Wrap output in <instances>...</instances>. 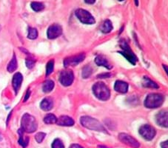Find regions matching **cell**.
Returning <instances> with one entry per match:
<instances>
[{"mask_svg":"<svg viewBox=\"0 0 168 148\" xmlns=\"http://www.w3.org/2000/svg\"><path fill=\"white\" fill-rule=\"evenodd\" d=\"M80 122H81L82 126L88 129V130L101 132V133H108L104 125L96 118L90 117V116H82L81 118H80Z\"/></svg>","mask_w":168,"mask_h":148,"instance_id":"obj_1","label":"cell"},{"mask_svg":"<svg viewBox=\"0 0 168 148\" xmlns=\"http://www.w3.org/2000/svg\"><path fill=\"white\" fill-rule=\"evenodd\" d=\"M93 92L99 100L108 101L111 97V91L108 87L103 82H96L93 86Z\"/></svg>","mask_w":168,"mask_h":148,"instance_id":"obj_2","label":"cell"},{"mask_svg":"<svg viewBox=\"0 0 168 148\" xmlns=\"http://www.w3.org/2000/svg\"><path fill=\"white\" fill-rule=\"evenodd\" d=\"M21 125H22V130L24 132L28 133H32L37 130V122L34 116L28 114L23 115L21 121Z\"/></svg>","mask_w":168,"mask_h":148,"instance_id":"obj_3","label":"cell"},{"mask_svg":"<svg viewBox=\"0 0 168 148\" xmlns=\"http://www.w3.org/2000/svg\"><path fill=\"white\" fill-rule=\"evenodd\" d=\"M164 97L159 93H151L146 97L144 101V106L148 108L155 109L162 106L164 103Z\"/></svg>","mask_w":168,"mask_h":148,"instance_id":"obj_4","label":"cell"},{"mask_svg":"<svg viewBox=\"0 0 168 148\" xmlns=\"http://www.w3.org/2000/svg\"><path fill=\"white\" fill-rule=\"evenodd\" d=\"M119 46L122 49V51H119V53H121L122 56H124V57H125L126 59H127L128 62H130L131 64H133V65L136 64V62H137L138 60L137 57L134 54L133 50L130 49L128 44H127L125 41L122 40V41H120Z\"/></svg>","mask_w":168,"mask_h":148,"instance_id":"obj_5","label":"cell"},{"mask_svg":"<svg viewBox=\"0 0 168 148\" xmlns=\"http://www.w3.org/2000/svg\"><path fill=\"white\" fill-rule=\"evenodd\" d=\"M77 18L80 22L86 25H93L96 22L95 19L91 13L85 9H77L75 12Z\"/></svg>","mask_w":168,"mask_h":148,"instance_id":"obj_6","label":"cell"},{"mask_svg":"<svg viewBox=\"0 0 168 148\" xmlns=\"http://www.w3.org/2000/svg\"><path fill=\"white\" fill-rule=\"evenodd\" d=\"M139 134L147 141H151L156 135V130L150 125H144L139 128Z\"/></svg>","mask_w":168,"mask_h":148,"instance_id":"obj_7","label":"cell"},{"mask_svg":"<svg viewBox=\"0 0 168 148\" xmlns=\"http://www.w3.org/2000/svg\"><path fill=\"white\" fill-rule=\"evenodd\" d=\"M74 80V74L71 70H62L59 75V81L63 86L68 87L72 85Z\"/></svg>","mask_w":168,"mask_h":148,"instance_id":"obj_8","label":"cell"},{"mask_svg":"<svg viewBox=\"0 0 168 148\" xmlns=\"http://www.w3.org/2000/svg\"><path fill=\"white\" fill-rule=\"evenodd\" d=\"M119 139L122 143L127 144L129 147H131L133 148H139L140 147L139 142L136 139H134L133 137L127 133H120L119 135Z\"/></svg>","mask_w":168,"mask_h":148,"instance_id":"obj_9","label":"cell"},{"mask_svg":"<svg viewBox=\"0 0 168 148\" xmlns=\"http://www.w3.org/2000/svg\"><path fill=\"white\" fill-rule=\"evenodd\" d=\"M62 34V27L59 24H53L48 27L47 36L50 39H54L60 36Z\"/></svg>","mask_w":168,"mask_h":148,"instance_id":"obj_10","label":"cell"},{"mask_svg":"<svg viewBox=\"0 0 168 148\" xmlns=\"http://www.w3.org/2000/svg\"><path fill=\"white\" fill-rule=\"evenodd\" d=\"M85 59V53H80L77 56L68 57L64 60V66L65 67H68L69 66H76L77 64L81 63Z\"/></svg>","mask_w":168,"mask_h":148,"instance_id":"obj_11","label":"cell"},{"mask_svg":"<svg viewBox=\"0 0 168 148\" xmlns=\"http://www.w3.org/2000/svg\"><path fill=\"white\" fill-rule=\"evenodd\" d=\"M156 123L163 128H167L168 127V114L167 111L162 110L155 116Z\"/></svg>","mask_w":168,"mask_h":148,"instance_id":"obj_12","label":"cell"},{"mask_svg":"<svg viewBox=\"0 0 168 148\" xmlns=\"http://www.w3.org/2000/svg\"><path fill=\"white\" fill-rule=\"evenodd\" d=\"M57 124L59 126L71 127L74 125V120L70 116H62L59 118H57Z\"/></svg>","mask_w":168,"mask_h":148,"instance_id":"obj_13","label":"cell"},{"mask_svg":"<svg viewBox=\"0 0 168 148\" xmlns=\"http://www.w3.org/2000/svg\"><path fill=\"white\" fill-rule=\"evenodd\" d=\"M22 80H23V76L20 73H16L13 76V80H12V85H13V88L14 89L16 93H18L19 88L22 85Z\"/></svg>","mask_w":168,"mask_h":148,"instance_id":"obj_14","label":"cell"},{"mask_svg":"<svg viewBox=\"0 0 168 148\" xmlns=\"http://www.w3.org/2000/svg\"><path fill=\"white\" fill-rule=\"evenodd\" d=\"M129 85L127 82L121 80H118L115 81L114 85V89L116 92L120 93H126L128 90Z\"/></svg>","mask_w":168,"mask_h":148,"instance_id":"obj_15","label":"cell"},{"mask_svg":"<svg viewBox=\"0 0 168 148\" xmlns=\"http://www.w3.org/2000/svg\"><path fill=\"white\" fill-rule=\"evenodd\" d=\"M40 107L44 111H50L53 107V101L50 97H47L42 101Z\"/></svg>","mask_w":168,"mask_h":148,"instance_id":"obj_16","label":"cell"},{"mask_svg":"<svg viewBox=\"0 0 168 148\" xmlns=\"http://www.w3.org/2000/svg\"><path fill=\"white\" fill-rule=\"evenodd\" d=\"M95 62L97 65L103 66V67H106V68L109 70L113 67V66L110 64V62H108V59H107L104 56H96L95 59Z\"/></svg>","mask_w":168,"mask_h":148,"instance_id":"obj_17","label":"cell"},{"mask_svg":"<svg viewBox=\"0 0 168 148\" xmlns=\"http://www.w3.org/2000/svg\"><path fill=\"white\" fill-rule=\"evenodd\" d=\"M142 85L144 88H153V89H158L159 85L155 81H152L151 79H149L147 76H144L142 79Z\"/></svg>","mask_w":168,"mask_h":148,"instance_id":"obj_18","label":"cell"},{"mask_svg":"<svg viewBox=\"0 0 168 148\" xmlns=\"http://www.w3.org/2000/svg\"><path fill=\"white\" fill-rule=\"evenodd\" d=\"M100 30L102 33L104 34H108L113 30V25H112V22L111 20H107L104 21L102 23V25H101Z\"/></svg>","mask_w":168,"mask_h":148,"instance_id":"obj_19","label":"cell"},{"mask_svg":"<svg viewBox=\"0 0 168 148\" xmlns=\"http://www.w3.org/2000/svg\"><path fill=\"white\" fill-rule=\"evenodd\" d=\"M23 133L24 131L22 130V129H19L18 133L19 134V144H20L22 147H23L24 148H25L27 146L29 142V139L27 137L26 138H24L23 135Z\"/></svg>","mask_w":168,"mask_h":148,"instance_id":"obj_20","label":"cell"},{"mask_svg":"<svg viewBox=\"0 0 168 148\" xmlns=\"http://www.w3.org/2000/svg\"><path fill=\"white\" fill-rule=\"evenodd\" d=\"M54 88V82L52 80H47L42 85V90L45 93H50Z\"/></svg>","mask_w":168,"mask_h":148,"instance_id":"obj_21","label":"cell"},{"mask_svg":"<svg viewBox=\"0 0 168 148\" xmlns=\"http://www.w3.org/2000/svg\"><path fill=\"white\" fill-rule=\"evenodd\" d=\"M17 67H18V64H17V59L16 57V55L13 54V58H12L10 62H9L8 65V72L12 73L13 71H15L17 69Z\"/></svg>","mask_w":168,"mask_h":148,"instance_id":"obj_22","label":"cell"},{"mask_svg":"<svg viewBox=\"0 0 168 148\" xmlns=\"http://www.w3.org/2000/svg\"><path fill=\"white\" fill-rule=\"evenodd\" d=\"M57 118L56 117L55 115L49 114H47L46 116L44 118V122L47 125H51V124H55L57 123Z\"/></svg>","mask_w":168,"mask_h":148,"instance_id":"obj_23","label":"cell"},{"mask_svg":"<svg viewBox=\"0 0 168 148\" xmlns=\"http://www.w3.org/2000/svg\"><path fill=\"white\" fill-rule=\"evenodd\" d=\"M92 73H93V69L90 65L85 66V67H83V69H82V77H83L84 79H87V78H89L90 76H91Z\"/></svg>","mask_w":168,"mask_h":148,"instance_id":"obj_24","label":"cell"},{"mask_svg":"<svg viewBox=\"0 0 168 148\" xmlns=\"http://www.w3.org/2000/svg\"><path fill=\"white\" fill-rule=\"evenodd\" d=\"M31 8L36 12L42 11L44 8H45V5L42 2H33L31 4Z\"/></svg>","mask_w":168,"mask_h":148,"instance_id":"obj_25","label":"cell"},{"mask_svg":"<svg viewBox=\"0 0 168 148\" xmlns=\"http://www.w3.org/2000/svg\"><path fill=\"white\" fill-rule=\"evenodd\" d=\"M38 36V31L36 28L34 27H29L28 28V34H27V38L30 39H35Z\"/></svg>","mask_w":168,"mask_h":148,"instance_id":"obj_26","label":"cell"},{"mask_svg":"<svg viewBox=\"0 0 168 148\" xmlns=\"http://www.w3.org/2000/svg\"><path fill=\"white\" fill-rule=\"evenodd\" d=\"M54 69V60L51 59L47 63L46 66V76H48L53 73Z\"/></svg>","mask_w":168,"mask_h":148,"instance_id":"obj_27","label":"cell"},{"mask_svg":"<svg viewBox=\"0 0 168 148\" xmlns=\"http://www.w3.org/2000/svg\"><path fill=\"white\" fill-rule=\"evenodd\" d=\"M52 148H64V145L61 139H56L52 143Z\"/></svg>","mask_w":168,"mask_h":148,"instance_id":"obj_28","label":"cell"},{"mask_svg":"<svg viewBox=\"0 0 168 148\" xmlns=\"http://www.w3.org/2000/svg\"><path fill=\"white\" fill-rule=\"evenodd\" d=\"M45 136H46V134L45 133H42V132H40V133L36 134V135H35V139H36V141L38 143L40 144L43 142Z\"/></svg>","mask_w":168,"mask_h":148,"instance_id":"obj_29","label":"cell"},{"mask_svg":"<svg viewBox=\"0 0 168 148\" xmlns=\"http://www.w3.org/2000/svg\"><path fill=\"white\" fill-rule=\"evenodd\" d=\"M35 62H36V61L34 60L33 59H27L25 61L26 66H27V68H29V69L33 68V67H34Z\"/></svg>","mask_w":168,"mask_h":148,"instance_id":"obj_30","label":"cell"},{"mask_svg":"<svg viewBox=\"0 0 168 148\" xmlns=\"http://www.w3.org/2000/svg\"><path fill=\"white\" fill-rule=\"evenodd\" d=\"M111 76V74L109 73H107V74H101L97 76V78H100V79H104V78H110Z\"/></svg>","mask_w":168,"mask_h":148,"instance_id":"obj_31","label":"cell"},{"mask_svg":"<svg viewBox=\"0 0 168 148\" xmlns=\"http://www.w3.org/2000/svg\"><path fill=\"white\" fill-rule=\"evenodd\" d=\"M25 95H26V96H25V97H24V102H26V101H27V99H29L30 95H31V90H27V93H26Z\"/></svg>","mask_w":168,"mask_h":148,"instance_id":"obj_32","label":"cell"},{"mask_svg":"<svg viewBox=\"0 0 168 148\" xmlns=\"http://www.w3.org/2000/svg\"><path fill=\"white\" fill-rule=\"evenodd\" d=\"M69 148H84V147H82V146L79 145V144H71V146H70Z\"/></svg>","mask_w":168,"mask_h":148,"instance_id":"obj_33","label":"cell"},{"mask_svg":"<svg viewBox=\"0 0 168 148\" xmlns=\"http://www.w3.org/2000/svg\"><path fill=\"white\" fill-rule=\"evenodd\" d=\"M168 142L167 141H166V142H163L161 143V147L162 148H168Z\"/></svg>","mask_w":168,"mask_h":148,"instance_id":"obj_34","label":"cell"},{"mask_svg":"<svg viewBox=\"0 0 168 148\" xmlns=\"http://www.w3.org/2000/svg\"><path fill=\"white\" fill-rule=\"evenodd\" d=\"M95 0H92V1H85V3H87V4H94L95 3Z\"/></svg>","mask_w":168,"mask_h":148,"instance_id":"obj_35","label":"cell"},{"mask_svg":"<svg viewBox=\"0 0 168 148\" xmlns=\"http://www.w3.org/2000/svg\"><path fill=\"white\" fill-rule=\"evenodd\" d=\"M163 67H164V70H165L166 73H167V66H166V65H164V64H163Z\"/></svg>","mask_w":168,"mask_h":148,"instance_id":"obj_36","label":"cell"},{"mask_svg":"<svg viewBox=\"0 0 168 148\" xmlns=\"http://www.w3.org/2000/svg\"><path fill=\"white\" fill-rule=\"evenodd\" d=\"M99 148H108V147H105V146H102V145H99Z\"/></svg>","mask_w":168,"mask_h":148,"instance_id":"obj_37","label":"cell"},{"mask_svg":"<svg viewBox=\"0 0 168 148\" xmlns=\"http://www.w3.org/2000/svg\"><path fill=\"white\" fill-rule=\"evenodd\" d=\"M135 3H136V5H138V4H139V2H137V1H136V2H135Z\"/></svg>","mask_w":168,"mask_h":148,"instance_id":"obj_38","label":"cell"}]
</instances>
